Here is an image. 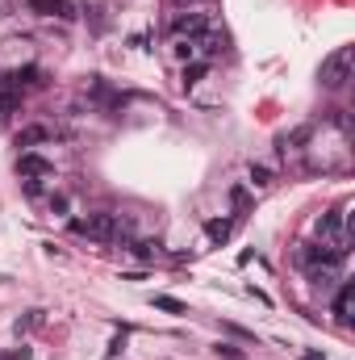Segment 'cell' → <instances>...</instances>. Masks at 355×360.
<instances>
[{"instance_id": "cell-1", "label": "cell", "mask_w": 355, "mask_h": 360, "mask_svg": "<svg viewBox=\"0 0 355 360\" xmlns=\"http://www.w3.org/2000/svg\"><path fill=\"white\" fill-rule=\"evenodd\" d=\"M72 231H76L80 239H88V243H113V239L121 235V222H117L113 210H92V214H84V218L72 222Z\"/></svg>"}, {"instance_id": "cell-2", "label": "cell", "mask_w": 355, "mask_h": 360, "mask_svg": "<svg viewBox=\"0 0 355 360\" xmlns=\"http://www.w3.org/2000/svg\"><path fill=\"white\" fill-rule=\"evenodd\" d=\"M347 72H351V46H339V51L322 63V89L339 92L347 84Z\"/></svg>"}, {"instance_id": "cell-3", "label": "cell", "mask_w": 355, "mask_h": 360, "mask_svg": "<svg viewBox=\"0 0 355 360\" xmlns=\"http://www.w3.org/2000/svg\"><path fill=\"white\" fill-rule=\"evenodd\" d=\"M209 30H213V17H209V13H176L172 25H168L172 38H201V34H209Z\"/></svg>"}, {"instance_id": "cell-4", "label": "cell", "mask_w": 355, "mask_h": 360, "mask_svg": "<svg viewBox=\"0 0 355 360\" xmlns=\"http://www.w3.org/2000/svg\"><path fill=\"white\" fill-rule=\"evenodd\" d=\"M17 176L21 180H51L55 176V164L42 160L38 151H21V160H17Z\"/></svg>"}, {"instance_id": "cell-5", "label": "cell", "mask_w": 355, "mask_h": 360, "mask_svg": "<svg viewBox=\"0 0 355 360\" xmlns=\"http://www.w3.org/2000/svg\"><path fill=\"white\" fill-rule=\"evenodd\" d=\"M351 310H355V285L343 281L335 289V319H339V327H351Z\"/></svg>"}, {"instance_id": "cell-6", "label": "cell", "mask_w": 355, "mask_h": 360, "mask_svg": "<svg viewBox=\"0 0 355 360\" xmlns=\"http://www.w3.org/2000/svg\"><path fill=\"white\" fill-rule=\"evenodd\" d=\"M29 8L42 13V17H63V21L76 17V4L72 0H29Z\"/></svg>"}, {"instance_id": "cell-7", "label": "cell", "mask_w": 355, "mask_h": 360, "mask_svg": "<svg viewBox=\"0 0 355 360\" xmlns=\"http://www.w3.org/2000/svg\"><path fill=\"white\" fill-rule=\"evenodd\" d=\"M234 222H239V218H209V222H205V239H209V243H226V239L234 235Z\"/></svg>"}, {"instance_id": "cell-8", "label": "cell", "mask_w": 355, "mask_h": 360, "mask_svg": "<svg viewBox=\"0 0 355 360\" xmlns=\"http://www.w3.org/2000/svg\"><path fill=\"white\" fill-rule=\"evenodd\" d=\"M46 139H51L46 126H25V130H17V147H21V151H34V147L46 143Z\"/></svg>"}, {"instance_id": "cell-9", "label": "cell", "mask_w": 355, "mask_h": 360, "mask_svg": "<svg viewBox=\"0 0 355 360\" xmlns=\"http://www.w3.org/2000/svg\"><path fill=\"white\" fill-rule=\"evenodd\" d=\"M247 176H251V188H267V184L276 180V172H272L267 164H251V168H247Z\"/></svg>"}, {"instance_id": "cell-10", "label": "cell", "mask_w": 355, "mask_h": 360, "mask_svg": "<svg viewBox=\"0 0 355 360\" xmlns=\"http://www.w3.org/2000/svg\"><path fill=\"white\" fill-rule=\"evenodd\" d=\"M209 72V63L205 59H192V63H184V89H192V84H201V76Z\"/></svg>"}, {"instance_id": "cell-11", "label": "cell", "mask_w": 355, "mask_h": 360, "mask_svg": "<svg viewBox=\"0 0 355 360\" xmlns=\"http://www.w3.org/2000/svg\"><path fill=\"white\" fill-rule=\"evenodd\" d=\"M46 205H51V214H67V210H72V197H67V193H51Z\"/></svg>"}, {"instance_id": "cell-12", "label": "cell", "mask_w": 355, "mask_h": 360, "mask_svg": "<svg viewBox=\"0 0 355 360\" xmlns=\"http://www.w3.org/2000/svg\"><path fill=\"white\" fill-rule=\"evenodd\" d=\"M155 306L168 310V314H184V302H176V297H155Z\"/></svg>"}, {"instance_id": "cell-13", "label": "cell", "mask_w": 355, "mask_h": 360, "mask_svg": "<svg viewBox=\"0 0 355 360\" xmlns=\"http://www.w3.org/2000/svg\"><path fill=\"white\" fill-rule=\"evenodd\" d=\"M13 105H17V96L0 84V117H4V113H13Z\"/></svg>"}, {"instance_id": "cell-14", "label": "cell", "mask_w": 355, "mask_h": 360, "mask_svg": "<svg viewBox=\"0 0 355 360\" xmlns=\"http://www.w3.org/2000/svg\"><path fill=\"white\" fill-rule=\"evenodd\" d=\"M21 188H25L29 197H42V193H46V180H21Z\"/></svg>"}, {"instance_id": "cell-15", "label": "cell", "mask_w": 355, "mask_h": 360, "mask_svg": "<svg viewBox=\"0 0 355 360\" xmlns=\"http://www.w3.org/2000/svg\"><path fill=\"white\" fill-rule=\"evenodd\" d=\"M217 356L222 360H243V352H239L234 344H217Z\"/></svg>"}, {"instance_id": "cell-16", "label": "cell", "mask_w": 355, "mask_h": 360, "mask_svg": "<svg viewBox=\"0 0 355 360\" xmlns=\"http://www.w3.org/2000/svg\"><path fill=\"white\" fill-rule=\"evenodd\" d=\"M0 360H13V356H0Z\"/></svg>"}]
</instances>
